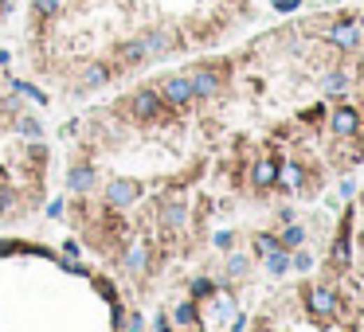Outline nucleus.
Returning a JSON list of instances; mask_svg holds the SVG:
<instances>
[{
	"label": "nucleus",
	"instance_id": "72a5a7b5",
	"mask_svg": "<svg viewBox=\"0 0 364 332\" xmlns=\"http://www.w3.org/2000/svg\"><path fill=\"white\" fill-rule=\"evenodd\" d=\"M48 215H51V219H59V215H63V199H51V207H48Z\"/></svg>",
	"mask_w": 364,
	"mask_h": 332
},
{
	"label": "nucleus",
	"instance_id": "473e14b6",
	"mask_svg": "<svg viewBox=\"0 0 364 332\" xmlns=\"http://www.w3.org/2000/svg\"><path fill=\"white\" fill-rule=\"evenodd\" d=\"M126 329H129V332H145V321H141L138 312H129V321H126Z\"/></svg>",
	"mask_w": 364,
	"mask_h": 332
},
{
	"label": "nucleus",
	"instance_id": "f3484780",
	"mask_svg": "<svg viewBox=\"0 0 364 332\" xmlns=\"http://www.w3.org/2000/svg\"><path fill=\"white\" fill-rule=\"evenodd\" d=\"M278 246H282V250H298V246H305V227L290 223L282 234H278Z\"/></svg>",
	"mask_w": 364,
	"mask_h": 332
},
{
	"label": "nucleus",
	"instance_id": "20e7f679",
	"mask_svg": "<svg viewBox=\"0 0 364 332\" xmlns=\"http://www.w3.org/2000/svg\"><path fill=\"white\" fill-rule=\"evenodd\" d=\"M188 78H192L196 102H208V98H216L219 90H224V75H219L216 67H192V70H188Z\"/></svg>",
	"mask_w": 364,
	"mask_h": 332
},
{
	"label": "nucleus",
	"instance_id": "39448f33",
	"mask_svg": "<svg viewBox=\"0 0 364 332\" xmlns=\"http://www.w3.org/2000/svg\"><path fill=\"white\" fill-rule=\"evenodd\" d=\"M361 121H364V114L356 106L329 110V129H333L337 137H356V133H361Z\"/></svg>",
	"mask_w": 364,
	"mask_h": 332
},
{
	"label": "nucleus",
	"instance_id": "7ed1b4c3",
	"mask_svg": "<svg viewBox=\"0 0 364 332\" xmlns=\"http://www.w3.org/2000/svg\"><path fill=\"white\" fill-rule=\"evenodd\" d=\"M161 98H165L168 106H192V102H196L192 78L188 75H168L165 82H161Z\"/></svg>",
	"mask_w": 364,
	"mask_h": 332
},
{
	"label": "nucleus",
	"instance_id": "5701e85b",
	"mask_svg": "<svg viewBox=\"0 0 364 332\" xmlns=\"http://www.w3.org/2000/svg\"><path fill=\"white\" fill-rule=\"evenodd\" d=\"M290 270H314V254H310V250H302V246H298V254H294V258H290Z\"/></svg>",
	"mask_w": 364,
	"mask_h": 332
},
{
	"label": "nucleus",
	"instance_id": "bb28decb",
	"mask_svg": "<svg viewBox=\"0 0 364 332\" xmlns=\"http://www.w3.org/2000/svg\"><path fill=\"white\" fill-rule=\"evenodd\" d=\"M12 207H16V192H12V188H4V184H0V215H8Z\"/></svg>",
	"mask_w": 364,
	"mask_h": 332
},
{
	"label": "nucleus",
	"instance_id": "1a4fd4ad",
	"mask_svg": "<svg viewBox=\"0 0 364 332\" xmlns=\"http://www.w3.org/2000/svg\"><path fill=\"white\" fill-rule=\"evenodd\" d=\"M278 172H282V160H275V156H263L255 165V172H251V180H255L259 192H266V188L278 184Z\"/></svg>",
	"mask_w": 364,
	"mask_h": 332
},
{
	"label": "nucleus",
	"instance_id": "9d476101",
	"mask_svg": "<svg viewBox=\"0 0 364 332\" xmlns=\"http://www.w3.org/2000/svg\"><path fill=\"white\" fill-rule=\"evenodd\" d=\"M118 67H126V70H133V67H141V63H149L145 59V51H141V43H138V36L133 39H126V43H118Z\"/></svg>",
	"mask_w": 364,
	"mask_h": 332
},
{
	"label": "nucleus",
	"instance_id": "393cba45",
	"mask_svg": "<svg viewBox=\"0 0 364 332\" xmlns=\"http://www.w3.org/2000/svg\"><path fill=\"white\" fill-rule=\"evenodd\" d=\"M247 266H251V258H243V254H235L231 262H227V278H243Z\"/></svg>",
	"mask_w": 364,
	"mask_h": 332
},
{
	"label": "nucleus",
	"instance_id": "6ab92c4d",
	"mask_svg": "<svg viewBox=\"0 0 364 332\" xmlns=\"http://www.w3.org/2000/svg\"><path fill=\"white\" fill-rule=\"evenodd\" d=\"M173 321H177V324H192V329H196V324H200L196 297H188V301H180V305H177V312H173Z\"/></svg>",
	"mask_w": 364,
	"mask_h": 332
},
{
	"label": "nucleus",
	"instance_id": "b1692460",
	"mask_svg": "<svg viewBox=\"0 0 364 332\" xmlns=\"http://www.w3.org/2000/svg\"><path fill=\"white\" fill-rule=\"evenodd\" d=\"M12 90H20V94H28L31 102H40V106H43V102H48V94H43V90L28 86V82H20V78H12Z\"/></svg>",
	"mask_w": 364,
	"mask_h": 332
},
{
	"label": "nucleus",
	"instance_id": "dca6fc26",
	"mask_svg": "<svg viewBox=\"0 0 364 332\" xmlns=\"http://www.w3.org/2000/svg\"><path fill=\"white\" fill-rule=\"evenodd\" d=\"M286 176V188L290 192H298V188H305V168L302 165H294V160H286L282 165V172H278V180Z\"/></svg>",
	"mask_w": 364,
	"mask_h": 332
},
{
	"label": "nucleus",
	"instance_id": "c756f323",
	"mask_svg": "<svg viewBox=\"0 0 364 332\" xmlns=\"http://www.w3.org/2000/svg\"><path fill=\"white\" fill-rule=\"evenodd\" d=\"M321 117H325V106H310V110H302V121H314V126H317Z\"/></svg>",
	"mask_w": 364,
	"mask_h": 332
},
{
	"label": "nucleus",
	"instance_id": "412c9836",
	"mask_svg": "<svg viewBox=\"0 0 364 332\" xmlns=\"http://www.w3.org/2000/svg\"><path fill=\"white\" fill-rule=\"evenodd\" d=\"M16 133H20V137H31V141H40V137H43V126L36 121V117H28V114H16Z\"/></svg>",
	"mask_w": 364,
	"mask_h": 332
},
{
	"label": "nucleus",
	"instance_id": "ddd939ff",
	"mask_svg": "<svg viewBox=\"0 0 364 332\" xmlns=\"http://www.w3.org/2000/svg\"><path fill=\"white\" fill-rule=\"evenodd\" d=\"M94 180H99V176H94V168H90V165H79V168H71L67 188H71V192H90V188H94Z\"/></svg>",
	"mask_w": 364,
	"mask_h": 332
},
{
	"label": "nucleus",
	"instance_id": "c9c22d12",
	"mask_svg": "<svg viewBox=\"0 0 364 332\" xmlns=\"http://www.w3.org/2000/svg\"><path fill=\"white\" fill-rule=\"evenodd\" d=\"M168 329H173V324H168V317H165V312H157V332H168Z\"/></svg>",
	"mask_w": 364,
	"mask_h": 332
},
{
	"label": "nucleus",
	"instance_id": "aec40b11",
	"mask_svg": "<svg viewBox=\"0 0 364 332\" xmlns=\"http://www.w3.org/2000/svg\"><path fill=\"white\" fill-rule=\"evenodd\" d=\"M145 262H149L145 246H141V243H133V246L126 250V270H129V273H145Z\"/></svg>",
	"mask_w": 364,
	"mask_h": 332
},
{
	"label": "nucleus",
	"instance_id": "f257e3e1",
	"mask_svg": "<svg viewBox=\"0 0 364 332\" xmlns=\"http://www.w3.org/2000/svg\"><path fill=\"white\" fill-rule=\"evenodd\" d=\"M129 114H133V121H157L161 114H168V102L161 98L157 86H141L129 98Z\"/></svg>",
	"mask_w": 364,
	"mask_h": 332
},
{
	"label": "nucleus",
	"instance_id": "4c0bfd02",
	"mask_svg": "<svg viewBox=\"0 0 364 332\" xmlns=\"http://www.w3.org/2000/svg\"><path fill=\"white\" fill-rule=\"evenodd\" d=\"M196 332H204V329H200V324H196Z\"/></svg>",
	"mask_w": 364,
	"mask_h": 332
},
{
	"label": "nucleus",
	"instance_id": "4468645a",
	"mask_svg": "<svg viewBox=\"0 0 364 332\" xmlns=\"http://www.w3.org/2000/svg\"><path fill=\"white\" fill-rule=\"evenodd\" d=\"M161 223H165L168 231H184L188 227V204H168L165 211H161Z\"/></svg>",
	"mask_w": 364,
	"mask_h": 332
},
{
	"label": "nucleus",
	"instance_id": "f03ea898",
	"mask_svg": "<svg viewBox=\"0 0 364 332\" xmlns=\"http://www.w3.org/2000/svg\"><path fill=\"white\" fill-rule=\"evenodd\" d=\"M325 39H329L337 51H356L361 47V20H353V16L333 20V24L325 28Z\"/></svg>",
	"mask_w": 364,
	"mask_h": 332
},
{
	"label": "nucleus",
	"instance_id": "a878e982",
	"mask_svg": "<svg viewBox=\"0 0 364 332\" xmlns=\"http://www.w3.org/2000/svg\"><path fill=\"white\" fill-rule=\"evenodd\" d=\"M208 293H216V285L208 282V278H196V282L188 285V297H208Z\"/></svg>",
	"mask_w": 364,
	"mask_h": 332
},
{
	"label": "nucleus",
	"instance_id": "cd10ccee",
	"mask_svg": "<svg viewBox=\"0 0 364 332\" xmlns=\"http://www.w3.org/2000/svg\"><path fill=\"white\" fill-rule=\"evenodd\" d=\"M259 254H263V258H266V254H270V250H278V234H259Z\"/></svg>",
	"mask_w": 364,
	"mask_h": 332
},
{
	"label": "nucleus",
	"instance_id": "a211bd4d",
	"mask_svg": "<svg viewBox=\"0 0 364 332\" xmlns=\"http://www.w3.org/2000/svg\"><path fill=\"white\" fill-rule=\"evenodd\" d=\"M266 270L275 273V278L290 273V250H282V246H278V250H270V254H266Z\"/></svg>",
	"mask_w": 364,
	"mask_h": 332
},
{
	"label": "nucleus",
	"instance_id": "c85d7f7f",
	"mask_svg": "<svg viewBox=\"0 0 364 332\" xmlns=\"http://www.w3.org/2000/svg\"><path fill=\"white\" fill-rule=\"evenodd\" d=\"M16 110H20L16 98H4V102H0V117H16Z\"/></svg>",
	"mask_w": 364,
	"mask_h": 332
},
{
	"label": "nucleus",
	"instance_id": "423d86ee",
	"mask_svg": "<svg viewBox=\"0 0 364 332\" xmlns=\"http://www.w3.org/2000/svg\"><path fill=\"white\" fill-rule=\"evenodd\" d=\"M141 51H145V59H165L168 51H173V36H168L165 28H145L138 36Z\"/></svg>",
	"mask_w": 364,
	"mask_h": 332
},
{
	"label": "nucleus",
	"instance_id": "0eeeda50",
	"mask_svg": "<svg viewBox=\"0 0 364 332\" xmlns=\"http://www.w3.org/2000/svg\"><path fill=\"white\" fill-rule=\"evenodd\" d=\"M305 301H310V312H314L317 321H329V317L337 312V293L329 289V285H317V289H310V297H305Z\"/></svg>",
	"mask_w": 364,
	"mask_h": 332
},
{
	"label": "nucleus",
	"instance_id": "4be33fe9",
	"mask_svg": "<svg viewBox=\"0 0 364 332\" xmlns=\"http://www.w3.org/2000/svg\"><path fill=\"white\" fill-rule=\"evenodd\" d=\"M212 309H216V321H231L235 305H231V297H227V293H216V297H212Z\"/></svg>",
	"mask_w": 364,
	"mask_h": 332
},
{
	"label": "nucleus",
	"instance_id": "6e6552de",
	"mask_svg": "<svg viewBox=\"0 0 364 332\" xmlns=\"http://www.w3.org/2000/svg\"><path fill=\"white\" fill-rule=\"evenodd\" d=\"M133 199H138V184H133V180H110V188H106V207L122 211V207H133Z\"/></svg>",
	"mask_w": 364,
	"mask_h": 332
},
{
	"label": "nucleus",
	"instance_id": "f704fd0d",
	"mask_svg": "<svg viewBox=\"0 0 364 332\" xmlns=\"http://www.w3.org/2000/svg\"><path fill=\"white\" fill-rule=\"evenodd\" d=\"M353 192H356V184H353V180H341V195H344V199H349Z\"/></svg>",
	"mask_w": 364,
	"mask_h": 332
},
{
	"label": "nucleus",
	"instance_id": "2f4dec72",
	"mask_svg": "<svg viewBox=\"0 0 364 332\" xmlns=\"http://www.w3.org/2000/svg\"><path fill=\"white\" fill-rule=\"evenodd\" d=\"M231 243H235V234H231V231H219L216 234V246H219V250H231Z\"/></svg>",
	"mask_w": 364,
	"mask_h": 332
},
{
	"label": "nucleus",
	"instance_id": "f8f14e48",
	"mask_svg": "<svg viewBox=\"0 0 364 332\" xmlns=\"http://www.w3.org/2000/svg\"><path fill=\"white\" fill-rule=\"evenodd\" d=\"M106 82H110V67H106V63H90V67H82V78H79L82 90H102Z\"/></svg>",
	"mask_w": 364,
	"mask_h": 332
},
{
	"label": "nucleus",
	"instance_id": "7c9ffc66",
	"mask_svg": "<svg viewBox=\"0 0 364 332\" xmlns=\"http://www.w3.org/2000/svg\"><path fill=\"white\" fill-rule=\"evenodd\" d=\"M270 4H275L278 12H298L302 8V0H270Z\"/></svg>",
	"mask_w": 364,
	"mask_h": 332
},
{
	"label": "nucleus",
	"instance_id": "e433bc0d",
	"mask_svg": "<svg viewBox=\"0 0 364 332\" xmlns=\"http://www.w3.org/2000/svg\"><path fill=\"white\" fill-rule=\"evenodd\" d=\"M8 59H12L8 51H0V67H8Z\"/></svg>",
	"mask_w": 364,
	"mask_h": 332
},
{
	"label": "nucleus",
	"instance_id": "9b49d317",
	"mask_svg": "<svg viewBox=\"0 0 364 332\" xmlns=\"http://www.w3.org/2000/svg\"><path fill=\"white\" fill-rule=\"evenodd\" d=\"M349 86H353V75H349V70H329V75L321 78V90L329 98H344Z\"/></svg>",
	"mask_w": 364,
	"mask_h": 332
},
{
	"label": "nucleus",
	"instance_id": "2eb2a0df",
	"mask_svg": "<svg viewBox=\"0 0 364 332\" xmlns=\"http://www.w3.org/2000/svg\"><path fill=\"white\" fill-rule=\"evenodd\" d=\"M59 12H63V0H31V16L40 24H51Z\"/></svg>",
	"mask_w": 364,
	"mask_h": 332
}]
</instances>
